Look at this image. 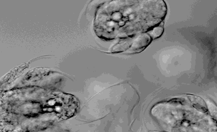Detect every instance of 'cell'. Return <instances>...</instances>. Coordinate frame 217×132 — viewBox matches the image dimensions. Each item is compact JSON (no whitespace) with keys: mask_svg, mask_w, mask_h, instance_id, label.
Returning a JSON list of instances; mask_svg holds the SVG:
<instances>
[{"mask_svg":"<svg viewBox=\"0 0 217 132\" xmlns=\"http://www.w3.org/2000/svg\"><path fill=\"white\" fill-rule=\"evenodd\" d=\"M163 31V29L161 27V26H158L157 28H154L153 29V33L154 34H153V37L154 38H156L158 37H159L162 34Z\"/></svg>","mask_w":217,"mask_h":132,"instance_id":"obj_1","label":"cell"}]
</instances>
